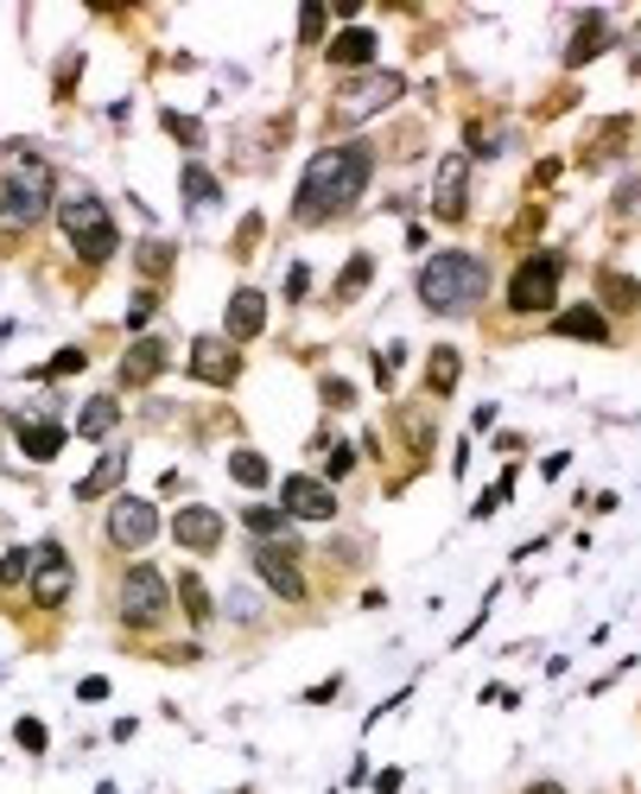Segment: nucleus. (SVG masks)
Instances as JSON below:
<instances>
[{
  "mask_svg": "<svg viewBox=\"0 0 641 794\" xmlns=\"http://www.w3.org/2000/svg\"><path fill=\"white\" fill-rule=\"evenodd\" d=\"M368 172H375V153H368V147H324V153H311L306 179H299V198H292V216H299L306 230L336 223L350 204H362Z\"/></svg>",
  "mask_w": 641,
  "mask_h": 794,
  "instance_id": "obj_1",
  "label": "nucleus"
},
{
  "mask_svg": "<svg viewBox=\"0 0 641 794\" xmlns=\"http://www.w3.org/2000/svg\"><path fill=\"white\" fill-rule=\"evenodd\" d=\"M489 293V267L463 248H445L419 267V306L438 311V318H458V311H477Z\"/></svg>",
  "mask_w": 641,
  "mask_h": 794,
  "instance_id": "obj_2",
  "label": "nucleus"
},
{
  "mask_svg": "<svg viewBox=\"0 0 641 794\" xmlns=\"http://www.w3.org/2000/svg\"><path fill=\"white\" fill-rule=\"evenodd\" d=\"M52 210V166L39 153H20L0 166V230H32Z\"/></svg>",
  "mask_w": 641,
  "mask_h": 794,
  "instance_id": "obj_3",
  "label": "nucleus"
},
{
  "mask_svg": "<svg viewBox=\"0 0 641 794\" xmlns=\"http://www.w3.org/2000/svg\"><path fill=\"white\" fill-rule=\"evenodd\" d=\"M57 230H64V242H71V248L89 261V267H103V261L121 248L115 216H108V204L96 198V191H71V198L57 204Z\"/></svg>",
  "mask_w": 641,
  "mask_h": 794,
  "instance_id": "obj_4",
  "label": "nucleus"
},
{
  "mask_svg": "<svg viewBox=\"0 0 641 794\" xmlns=\"http://www.w3.org/2000/svg\"><path fill=\"white\" fill-rule=\"evenodd\" d=\"M115 611H121L128 629H159L165 611H172L165 572H159V565H128V572H121V591H115Z\"/></svg>",
  "mask_w": 641,
  "mask_h": 794,
  "instance_id": "obj_5",
  "label": "nucleus"
},
{
  "mask_svg": "<svg viewBox=\"0 0 641 794\" xmlns=\"http://www.w3.org/2000/svg\"><path fill=\"white\" fill-rule=\"evenodd\" d=\"M407 96V83H400V71H362L356 83H343L331 103V121L336 128H356V121H368V115H382V108H394Z\"/></svg>",
  "mask_w": 641,
  "mask_h": 794,
  "instance_id": "obj_6",
  "label": "nucleus"
},
{
  "mask_svg": "<svg viewBox=\"0 0 641 794\" xmlns=\"http://www.w3.org/2000/svg\"><path fill=\"white\" fill-rule=\"evenodd\" d=\"M559 274H565L559 255H527L509 280V306L514 311H553L559 306Z\"/></svg>",
  "mask_w": 641,
  "mask_h": 794,
  "instance_id": "obj_7",
  "label": "nucleus"
},
{
  "mask_svg": "<svg viewBox=\"0 0 641 794\" xmlns=\"http://www.w3.org/2000/svg\"><path fill=\"white\" fill-rule=\"evenodd\" d=\"M64 597H71V553L57 540H45V547H32V604L57 611Z\"/></svg>",
  "mask_w": 641,
  "mask_h": 794,
  "instance_id": "obj_8",
  "label": "nucleus"
},
{
  "mask_svg": "<svg viewBox=\"0 0 641 794\" xmlns=\"http://www.w3.org/2000/svg\"><path fill=\"white\" fill-rule=\"evenodd\" d=\"M432 216H438V223H463V216H470V159H463V153H445V159H438Z\"/></svg>",
  "mask_w": 641,
  "mask_h": 794,
  "instance_id": "obj_9",
  "label": "nucleus"
},
{
  "mask_svg": "<svg viewBox=\"0 0 641 794\" xmlns=\"http://www.w3.org/2000/svg\"><path fill=\"white\" fill-rule=\"evenodd\" d=\"M255 572L267 591H280L286 604H299L306 597V579H299V553L286 547V540H260L255 547Z\"/></svg>",
  "mask_w": 641,
  "mask_h": 794,
  "instance_id": "obj_10",
  "label": "nucleus"
},
{
  "mask_svg": "<svg viewBox=\"0 0 641 794\" xmlns=\"http://www.w3.org/2000/svg\"><path fill=\"white\" fill-rule=\"evenodd\" d=\"M159 534V509L153 502H140V496H115V509H108V540L115 547H147Z\"/></svg>",
  "mask_w": 641,
  "mask_h": 794,
  "instance_id": "obj_11",
  "label": "nucleus"
},
{
  "mask_svg": "<svg viewBox=\"0 0 641 794\" xmlns=\"http://www.w3.org/2000/svg\"><path fill=\"white\" fill-rule=\"evenodd\" d=\"M280 509L292 515V521H331L336 496H331V484H318V477H286L280 484Z\"/></svg>",
  "mask_w": 641,
  "mask_h": 794,
  "instance_id": "obj_12",
  "label": "nucleus"
},
{
  "mask_svg": "<svg viewBox=\"0 0 641 794\" xmlns=\"http://www.w3.org/2000/svg\"><path fill=\"white\" fill-rule=\"evenodd\" d=\"M191 375L210 388H229L235 375H242V357H235V343H223V337H197L191 343Z\"/></svg>",
  "mask_w": 641,
  "mask_h": 794,
  "instance_id": "obj_13",
  "label": "nucleus"
},
{
  "mask_svg": "<svg viewBox=\"0 0 641 794\" xmlns=\"http://www.w3.org/2000/svg\"><path fill=\"white\" fill-rule=\"evenodd\" d=\"M172 540L191 547V553H210V547H223V515L204 509V502H191V509L172 515Z\"/></svg>",
  "mask_w": 641,
  "mask_h": 794,
  "instance_id": "obj_14",
  "label": "nucleus"
},
{
  "mask_svg": "<svg viewBox=\"0 0 641 794\" xmlns=\"http://www.w3.org/2000/svg\"><path fill=\"white\" fill-rule=\"evenodd\" d=\"M172 362V343L165 337H133V350L121 357V388H147Z\"/></svg>",
  "mask_w": 641,
  "mask_h": 794,
  "instance_id": "obj_15",
  "label": "nucleus"
},
{
  "mask_svg": "<svg viewBox=\"0 0 641 794\" xmlns=\"http://www.w3.org/2000/svg\"><path fill=\"white\" fill-rule=\"evenodd\" d=\"M375 52H382V45H375V32L368 27H343L331 45H324V64H336V71H362V64H375Z\"/></svg>",
  "mask_w": 641,
  "mask_h": 794,
  "instance_id": "obj_16",
  "label": "nucleus"
},
{
  "mask_svg": "<svg viewBox=\"0 0 641 794\" xmlns=\"http://www.w3.org/2000/svg\"><path fill=\"white\" fill-rule=\"evenodd\" d=\"M610 45H616L610 20H603V13H585V20H578V32H571V45H565V64H590V57L610 52Z\"/></svg>",
  "mask_w": 641,
  "mask_h": 794,
  "instance_id": "obj_17",
  "label": "nucleus"
},
{
  "mask_svg": "<svg viewBox=\"0 0 641 794\" xmlns=\"http://www.w3.org/2000/svg\"><path fill=\"white\" fill-rule=\"evenodd\" d=\"M260 331H267V299H260L255 286H242L229 299V337L242 343V337H260Z\"/></svg>",
  "mask_w": 641,
  "mask_h": 794,
  "instance_id": "obj_18",
  "label": "nucleus"
},
{
  "mask_svg": "<svg viewBox=\"0 0 641 794\" xmlns=\"http://www.w3.org/2000/svg\"><path fill=\"white\" fill-rule=\"evenodd\" d=\"M57 445H64V426H57V420H20V452H26L32 464H52Z\"/></svg>",
  "mask_w": 641,
  "mask_h": 794,
  "instance_id": "obj_19",
  "label": "nucleus"
},
{
  "mask_svg": "<svg viewBox=\"0 0 641 794\" xmlns=\"http://www.w3.org/2000/svg\"><path fill=\"white\" fill-rule=\"evenodd\" d=\"M553 331H559V337H585V343H603L610 325H603V311H597V306H571V311L553 318Z\"/></svg>",
  "mask_w": 641,
  "mask_h": 794,
  "instance_id": "obj_20",
  "label": "nucleus"
},
{
  "mask_svg": "<svg viewBox=\"0 0 641 794\" xmlns=\"http://www.w3.org/2000/svg\"><path fill=\"white\" fill-rule=\"evenodd\" d=\"M121 477H128V452H108V458L77 484V502H96V496H108V489L121 484Z\"/></svg>",
  "mask_w": 641,
  "mask_h": 794,
  "instance_id": "obj_21",
  "label": "nucleus"
},
{
  "mask_svg": "<svg viewBox=\"0 0 641 794\" xmlns=\"http://www.w3.org/2000/svg\"><path fill=\"white\" fill-rule=\"evenodd\" d=\"M115 420H121V401H115V394H96V401L77 413V433L83 438H108L115 433Z\"/></svg>",
  "mask_w": 641,
  "mask_h": 794,
  "instance_id": "obj_22",
  "label": "nucleus"
},
{
  "mask_svg": "<svg viewBox=\"0 0 641 794\" xmlns=\"http://www.w3.org/2000/svg\"><path fill=\"white\" fill-rule=\"evenodd\" d=\"M368 280H375V255H350V261H343V274H336V286H331V299H336V306H350Z\"/></svg>",
  "mask_w": 641,
  "mask_h": 794,
  "instance_id": "obj_23",
  "label": "nucleus"
},
{
  "mask_svg": "<svg viewBox=\"0 0 641 794\" xmlns=\"http://www.w3.org/2000/svg\"><path fill=\"white\" fill-rule=\"evenodd\" d=\"M172 585H179V604H184V616H191V623H197V629H204L210 616H216V604H210L204 579H197V572H179V579H172Z\"/></svg>",
  "mask_w": 641,
  "mask_h": 794,
  "instance_id": "obj_24",
  "label": "nucleus"
},
{
  "mask_svg": "<svg viewBox=\"0 0 641 794\" xmlns=\"http://www.w3.org/2000/svg\"><path fill=\"white\" fill-rule=\"evenodd\" d=\"M458 375H463V357L451 350V343H438L432 362H426V382H432V394H451V388H458Z\"/></svg>",
  "mask_w": 641,
  "mask_h": 794,
  "instance_id": "obj_25",
  "label": "nucleus"
},
{
  "mask_svg": "<svg viewBox=\"0 0 641 794\" xmlns=\"http://www.w3.org/2000/svg\"><path fill=\"white\" fill-rule=\"evenodd\" d=\"M597 286H603V306H610V311H635L641 306V286L629 280V274H616V267H603Z\"/></svg>",
  "mask_w": 641,
  "mask_h": 794,
  "instance_id": "obj_26",
  "label": "nucleus"
},
{
  "mask_svg": "<svg viewBox=\"0 0 641 794\" xmlns=\"http://www.w3.org/2000/svg\"><path fill=\"white\" fill-rule=\"evenodd\" d=\"M184 204L191 210H216L223 204V184L210 179L204 166H184Z\"/></svg>",
  "mask_w": 641,
  "mask_h": 794,
  "instance_id": "obj_27",
  "label": "nucleus"
},
{
  "mask_svg": "<svg viewBox=\"0 0 641 794\" xmlns=\"http://www.w3.org/2000/svg\"><path fill=\"white\" fill-rule=\"evenodd\" d=\"M229 477H235V484H248V489H260L274 470H267V458H260V452H248V445H242V452H229Z\"/></svg>",
  "mask_w": 641,
  "mask_h": 794,
  "instance_id": "obj_28",
  "label": "nucleus"
},
{
  "mask_svg": "<svg viewBox=\"0 0 641 794\" xmlns=\"http://www.w3.org/2000/svg\"><path fill=\"white\" fill-rule=\"evenodd\" d=\"M242 521H248L260 540H286V528H292V515H286V509H248Z\"/></svg>",
  "mask_w": 641,
  "mask_h": 794,
  "instance_id": "obj_29",
  "label": "nucleus"
},
{
  "mask_svg": "<svg viewBox=\"0 0 641 794\" xmlns=\"http://www.w3.org/2000/svg\"><path fill=\"white\" fill-rule=\"evenodd\" d=\"M133 261H140V274H147V280H159V274L172 267V248H165V242H140V248H133Z\"/></svg>",
  "mask_w": 641,
  "mask_h": 794,
  "instance_id": "obj_30",
  "label": "nucleus"
},
{
  "mask_svg": "<svg viewBox=\"0 0 641 794\" xmlns=\"http://www.w3.org/2000/svg\"><path fill=\"white\" fill-rule=\"evenodd\" d=\"M0 579H7V585H32V547H13V553L0 560Z\"/></svg>",
  "mask_w": 641,
  "mask_h": 794,
  "instance_id": "obj_31",
  "label": "nucleus"
},
{
  "mask_svg": "<svg viewBox=\"0 0 641 794\" xmlns=\"http://www.w3.org/2000/svg\"><path fill=\"white\" fill-rule=\"evenodd\" d=\"M165 134H179L184 147H204V121H191V115H172V108H165Z\"/></svg>",
  "mask_w": 641,
  "mask_h": 794,
  "instance_id": "obj_32",
  "label": "nucleus"
},
{
  "mask_svg": "<svg viewBox=\"0 0 641 794\" xmlns=\"http://www.w3.org/2000/svg\"><path fill=\"white\" fill-rule=\"evenodd\" d=\"M318 39H324V7L306 0V13H299V45H318Z\"/></svg>",
  "mask_w": 641,
  "mask_h": 794,
  "instance_id": "obj_33",
  "label": "nucleus"
},
{
  "mask_svg": "<svg viewBox=\"0 0 641 794\" xmlns=\"http://www.w3.org/2000/svg\"><path fill=\"white\" fill-rule=\"evenodd\" d=\"M153 311H159V299L140 286V293H133V306H128V325H133V331H147V325H153Z\"/></svg>",
  "mask_w": 641,
  "mask_h": 794,
  "instance_id": "obj_34",
  "label": "nucleus"
},
{
  "mask_svg": "<svg viewBox=\"0 0 641 794\" xmlns=\"http://www.w3.org/2000/svg\"><path fill=\"white\" fill-rule=\"evenodd\" d=\"M83 362H89V357H83L77 343H71V350H57V357L45 362V375H83Z\"/></svg>",
  "mask_w": 641,
  "mask_h": 794,
  "instance_id": "obj_35",
  "label": "nucleus"
},
{
  "mask_svg": "<svg viewBox=\"0 0 641 794\" xmlns=\"http://www.w3.org/2000/svg\"><path fill=\"white\" fill-rule=\"evenodd\" d=\"M229 616L235 623H260V597L255 591H229Z\"/></svg>",
  "mask_w": 641,
  "mask_h": 794,
  "instance_id": "obj_36",
  "label": "nucleus"
},
{
  "mask_svg": "<svg viewBox=\"0 0 641 794\" xmlns=\"http://www.w3.org/2000/svg\"><path fill=\"white\" fill-rule=\"evenodd\" d=\"M13 731H20V743H26L32 756H39V750H45V724H39V718H20V724H13Z\"/></svg>",
  "mask_w": 641,
  "mask_h": 794,
  "instance_id": "obj_37",
  "label": "nucleus"
},
{
  "mask_svg": "<svg viewBox=\"0 0 641 794\" xmlns=\"http://www.w3.org/2000/svg\"><path fill=\"white\" fill-rule=\"evenodd\" d=\"M324 401H331V407H350V401H356V388H350V382H336V375H331V382H324Z\"/></svg>",
  "mask_w": 641,
  "mask_h": 794,
  "instance_id": "obj_38",
  "label": "nucleus"
},
{
  "mask_svg": "<svg viewBox=\"0 0 641 794\" xmlns=\"http://www.w3.org/2000/svg\"><path fill=\"white\" fill-rule=\"evenodd\" d=\"M356 470V452L350 445H331V477H350Z\"/></svg>",
  "mask_w": 641,
  "mask_h": 794,
  "instance_id": "obj_39",
  "label": "nucleus"
},
{
  "mask_svg": "<svg viewBox=\"0 0 641 794\" xmlns=\"http://www.w3.org/2000/svg\"><path fill=\"white\" fill-rule=\"evenodd\" d=\"M306 286H311V274L306 267H292V274H286V299H306Z\"/></svg>",
  "mask_w": 641,
  "mask_h": 794,
  "instance_id": "obj_40",
  "label": "nucleus"
},
{
  "mask_svg": "<svg viewBox=\"0 0 641 794\" xmlns=\"http://www.w3.org/2000/svg\"><path fill=\"white\" fill-rule=\"evenodd\" d=\"M77 692H83V699H89V706H96V699H108V680H103V674H96V680H83Z\"/></svg>",
  "mask_w": 641,
  "mask_h": 794,
  "instance_id": "obj_41",
  "label": "nucleus"
},
{
  "mask_svg": "<svg viewBox=\"0 0 641 794\" xmlns=\"http://www.w3.org/2000/svg\"><path fill=\"white\" fill-rule=\"evenodd\" d=\"M527 794H565V788H559V782H534Z\"/></svg>",
  "mask_w": 641,
  "mask_h": 794,
  "instance_id": "obj_42",
  "label": "nucleus"
},
{
  "mask_svg": "<svg viewBox=\"0 0 641 794\" xmlns=\"http://www.w3.org/2000/svg\"><path fill=\"white\" fill-rule=\"evenodd\" d=\"M629 71H641V52H635V57H629Z\"/></svg>",
  "mask_w": 641,
  "mask_h": 794,
  "instance_id": "obj_43",
  "label": "nucleus"
}]
</instances>
